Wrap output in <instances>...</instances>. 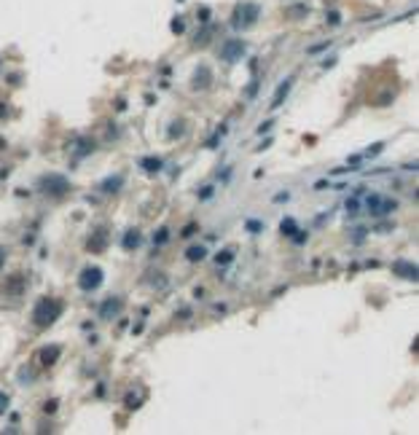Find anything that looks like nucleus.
Listing matches in <instances>:
<instances>
[{"label": "nucleus", "mask_w": 419, "mask_h": 435, "mask_svg": "<svg viewBox=\"0 0 419 435\" xmlns=\"http://www.w3.org/2000/svg\"><path fill=\"white\" fill-rule=\"evenodd\" d=\"M121 244H124V250H129V253H132V250H137L140 244H142V237H140V231H126V234H124V242H121Z\"/></svg>", "instance_id": "13"}, {"label": "nucleus", "mask_w": 419, "mask_h": 435, "mask_svg": "<svg viewBox=\"0 0 419 435\" xmlns=\"http://www.w3.org/2000/svg\"><path fill=\"white\" fill-rule=\"evenodd\" d=\"M86 248H89L92 253H102V250L107 248V231H105V229H97V231L92 234V239H89Z\"/></svg>", "instance_id": "11"}, {"label": "nucleus", "mask_w": 419, "mask_h": 435, "mask_svg": "<svg viewBox=\"0 0 419 435\" xmlns=\"http://www.w3.org/2000/svg\"><path fill=\"white\" fill-rule=\"evenodd\" d=\"M186 132L183 129V121H177V124H172V129H170V137H180Z\"/></svg>", "instance_id": "22"}, {"label": "nucleus", "mask_w": 419, "mask_h": 435, "mask_svg": "<svg viewBox=\"0 0 419 435\" xmlns=\"http://www.w3.org/2000/svg\"><path fill=\"white\" fill-rule=\"evenodd\" d=\"M245 51H247L245 41L231 38V41H226V43L221 46V60H223V62H236V60H242V56H245Z\"/></svg>", "instance_id": "5"}, {"label": "nucleus", "mask_w": 419, "mask_h": 435, "mask_svg": "<svg viewBox=\"0 0 419 435\" xmlns=\"http://www.w3.org/2000/svg\"><path fill=\"white\" fill-rule=\"evenodd\" d=\"M366 204H368V213H371V215H387V213H392V210L398 207V202H395V199L379 196V194H374Z\"/></svg>", "instance_id": "6"}, {"label": "nucleus", "mask_w": 419, "mask_h": 435, "mask_svg": "<svg viewBox=\"0 0 419 435\" xmlns=\"http://www.w3.org/2000/svg\"><path fill=\"white\" fill-rule=\"evenodd\" d=\"M59 314H62V301L46 296V298H41L38 304H35L32 323H35V328H49V325H54L59 320Z\"/></svg>", "instance_id": "1"}, {"label": "nucleus", "mask_w": 419, "mask_h": 435, "mask_svg": "<svg viewBox=\"0 0 419 435\" xmlns=\"http://www.w3.org/2000/svg\"><path fill=\"white\" fill-rule=\"evenodd\" d=\"M290 84H293V81L288 78V81H282V84L277 86V91H274V100H271V108H280V105H282V100L288 97V91H290Z\"/></svg>", "instance_id": "12"}, {"label": "nucleus", "mask_w": 419, "mask_h": 435, "mask_svg": "<svg viewBox=\"0 0 419 435\" xmlns=\"http://www.w3.org/2000/svg\"><path fill=\"white\" fill-rule=\"evenodd\" d=\"M140 167L145 169V172H159V169H161V159H153V156H151V159H142Z\"/></svg>", "instance_id": "15"}, {"label": "nucleus", "mask_w": 419, "mask_h": 435, "mask_svg": "<svg viewBox=\"0 0 419 435\" xmlns=\"http://www.w3.org/2000/svg\"><path fill=\"white\" fill-rule=\"evenodd\" d=\"M258 16H261V6H258V3H242V6L234 8L231 25H234L236 30H247V27H253L256 22H258Z\"/></svg>", "instance_id": "2"}, {"label": "nucleus", "mask_w": 419, "mask_h": 435, "mask_svg": "<svg viewBox=\"0 0 419 435\" xmlns=\"http://www.w3.org/2000/svg\"><path fill=\"white\" fill-rule=\"evenodd\" d=\"M121 309H124V298H121V296L105 298L102 307H100V320H113V317L121 314Z\"/></svg>", "instance_id": "7"}, {"label": "nucleus", "mask_w": 419, "mask_h": 435, "mask_svg": "<svg viewBox=\"0 0 419 435\" xmlns=\"http://www.w3.org/2000/svg\"><path fill=\"white\" fill-rule=\"evenodd\" d=\"M6 411H8V395L0 392V414H6Z\"/></svg>", "instance_id": "23"}, {"label": "nucleus", "mask_w": 419, "mask_h": 435, "mask_svg": "<svg viewBox=\"0 0 419 435\" xmlns=\"http://www.w3.org/2000/svg\"><path fill=\"white\" fill-rule=\"evenodd\" d=\"M210 35H212V27H207L205 32H199V35H196V46H205V43L210 41Z\"/></svg>", "instance_id": "21"}, {"label": "nucleus", "mask_w": 419, "mask_h": 435, "mask_svg": "<svg viewBox=\"0 0 419 435\" xmlns=\"http://www.w3.org/2000/svg\"><path fill=\"white\" fill-rule=\"evenodd\" d=\"M59 355H62V347L51 344V347H43L38 352V360H41V366H54V363L59 360Z\"/></svg>", "instance_id": "10"}, {"label": "nucleus", "mask_w": 419, "mask_h": 435, "mask_svg": "<svg viewBox=\"0 0 419 435\" xmlns=\"http://www.w3.org/2000/svg\"><path fill=\"white\" fill-rule=\"evenodd\" d=\"M170 30L180 35V32L186 30V22H183V16H175V19H172V25H170Z\"/></svg>", "instance_id": "19"}, {"label": "nucleus", "mask_w": 419, "mask_h": 435, "mask_svg": "<svg viewBox=\"0 0 419 435\" xmlns=\"http://www.w3.org/2000/svg\"><path fill=\"white\" fill-rule=\"evenodd\" d=\"M328 22H331V25H339V22H341V14H339V11H331V14H328Z\"/></svg>", "instance_id": "24"}, {"label": "nucleus", "mask_w": 419, "mask_h": 435, "mask_svg": "<svg viewBox=\"0 0 419 435\" xmlns=\"http://www.w3.org/2000/svg\"><path fill=\"white\" fill-rule=\"evenodd\" d=\"M54 408H57V401H49V403L43 406V411H46V414H49V411H54Z\"/></svg>", "instance_id": "25"}, {"label": "nucleus", "mask_w": 419, "mask_h": 435, "mask_svg": "<svg viewBox=\"0 0 419 435\" xmlns=\"http://www.w3.org/2000/svg\"><path fill=\"white\" fill-rule=\"evenodd\" d=\"M3 263H6V250L0 248V269H3Z\"/></svg>", "instance_id": "26"}, {"label": "nucleus", "mask_w": 419, "mask_h": 435, "mask_svg": "<svg viewBox=\"0 0 419 435\" xmlns=\"http://www.w3.org/2000/svg\"><path fill=\"white\" fill-rule=\"evenodd\" d=\"M282 234H288V237H293V234H298V229H296V220L293 218H288V220H282Z\"/></svg>", "instance_id": "18"}, {"label": "nucleus", "mask_w": 419, "mask_h": 435, "mask_svg": "<svg viewBox=\"0 0 419 435\" xmlns=\"http://www.w3.org/2000/svg\"><path fill=\"white\" fill-rule=\"evenodd\" d=\"M121 185H124V178H121V175H116V178H107V180L102 183V191H105V194H113V191H118Z\"/></svg>", "instance_id": "14"}, {"label": "nucleus", "mask_w": 419, "mask_h": 435, "mask_svg": "<svg viewBox=\"0 0 419 435\" xmlns=\"http://www.w3.org/2000/svg\"><path fill=\"white\" fill-rule=\"evenodd\" d=\"M167 239H170V231H167V229H159L156 234H153V242H156V244H164Z\"/></svg>", "instance_id": "20"}, {"label": "nucleus", "mask_w": 419, "mask_h": 435, "mask_svg": "<svg viewBox=\"0 0 419 435\" xmlns=\"http://www.w3.org/2000/svg\"><path fill=\"white\" fill-rule=\"evenodd\" d=\"M234 261V253L231 250H221L218 255H215V263L218 266H226V263H231Z\"/></svg>", "instance_id": "16"}, {"label": "nucleus", "mask_w": 419, "mask_h": 435, "mask_svg": "<svg viewBox=\"0 0 419 435\" xmlns=\"http://www.w3.org/2000/svg\"><path fill=\"white\" fill-rule=\"evenodd\" d=\"M210 84H212V73H210V67H207V65L196 67L194 78H191V86H194V89H207Z\"/></svg>", "instance_id": "9"}, {"label": "nucleus", "mask_w": 419, "mask_h": 435, "mask_svg": "<svg viewBox=\"0 0 419 435\" xmlns=\"http://www.w3.org/2000/svg\"><path fill=\"white\" fill-rule=\"evenodd\" d=\"M186 255H188V261H202V258L207 255V250L199 244V248H188V253H186Z\"/></svg>", "instance_id": "17"}, {"label": "nucleus", "mask_w": 419, "mask_h": 435, "mask_svg": "<svg viewBox=\"0 0 419 435\" xmlns=\"http://www.w3.org/2000/svg\"><path fill=\"white\" fill-rule=\"evenodd\" d=\"M102 279H105V272L100 266H86L81 272V277H78V288L83 293H92V290H97L102 285Z\"/></svg>", "instance_id": "4"}, {"label": "nucleus", "mask_w": 419, "mask_h": 435, "mask_svg": "<svg viewBox=\"0 0 419 435\" xmlns=\"http://www.w3.org/2000/svg\"><path fill=\"white\" fill-rule=\"evenodd\" d=\"M38 188L43 194H51V196H62V194H67L70 191V183H67V178H62V175H43V178L38 180Z\"/></svg>", "instance_id": "3"}, {"label": "nucleus", "mask_w": 419, "mask_h": 435, "mask_svg": "<svg viewBox=\"0 0 419 435\" xmlns=\"http://www.w3.org/2000/svg\"><path fill=\"white\" fill-rule=\"evenodd\" d=\"M392 272L398 274V277H403V279H414L416 282V274H419V269H416V263L414 261H395L392 263Z\"/></svg>", "instance_id": "8"}]
</instances>
